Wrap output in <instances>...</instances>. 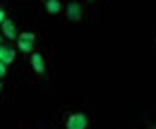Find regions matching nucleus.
Here are the masks:
<instances>
[{"mask_svg": "<svg viewBox=\"0 0 156 129\" xmlns=\"http://www.w3.org/2000/svg\"><path fill=\"white\" fill-rule=\"evenodd\" d=\"M46 10L51 12V15H55L62 10V5H60V0H46Z\"/></svg>", "mask_w": 156, "mask_h": 129, "instance_id": "obj_7", "label": "nucleus"}, {"mask_svg": "<svg viewBox=\"0 0 156 129\" xmlns=\"http://www.w3.org/2000/svg\"><path fill=\"white\" fill-rule=\"evenodd\" d=\"M87 124H89V120L82 112H75L67 117V129H87Z\"/></svg>", "mask_w": 156, "mask_h": 129, "instance_id": "obj_1", "label": "nucleus"}, {"mask_svg": "<svg viewBox=\"0 0 156 129\" xmlns=\"http://www.w3.org/2000/svg\"><path fill=\"white\" fill-rule=\"evenodd\" d=\"M5 19H7V17H5V10H2V7H0V24H2V22H5Z\"/></svg>", "mask_w": 156, "mask_h": 129, "instance_id": "obj_9", "label": "nucleus"}, {"mask_svg": "<svg viewBox=\"0 0 156 129\" xmlns=\"http://www.w3.org/2000/svg\"><path fill=\"white\" fill-rule=\"evenodd\" d=\"M31 67H34L36 72H43V70H46V65H43V57H41L39 53H34V55H31Z\"/></svg>", "mask_w": 156, "mask_h": 129, "instance_id": "obj_6", "label": "nucleus"}, {"mask_svg": "<svg viewBox=\"0 0 156 129\" xmlns=\"http://www.w3.org/2000/svg\"><path fill=\"white\" fill-rule=\"evenodd\" d=\"M0 41H2V38H0Z\"/></svg>", "mask_w": 156, "mask_h": 129, "instance_id": "obj_10", "label": "nucleus"}, {"mask_svg": "<svg viewBox=\"0 0 156 129\" xmlns=\"http://www.w3.org/2000/svg\"><path fill=\"white\" fill-rule=\"evenodd\" d=\"M67 17L72 19V22H77V19L82 17V5H77V2H70V5H67Z\"/></svg>", "mask_w": 156, "mask_h": 129, "instance_id": "obj_4", "label": "nucleus"}, {"mask_svg": "<svg viewBox=\"0 0 156 129\" xmlns=\"http://www.w3.org/2000/svg\"><path fill=\"white\" fill-rule=\"evenodd\" d=\"M5 72H7V65H5V62H0V76H5Z\"/></svg>", "mask_w": 156, "mask_h": 129, "instance_id": "obj_8", "label": "nucleus"}, {"mask_svg": "<svg viewBox=\"0 0 156 129\" xmlns=\"http://www.w3.org/2000/svg\"><path fill=\"white\" fill-rule=\"evenodd\" d=\"M17 46H20V50L29 53V50L34 48V34H31V31H24V34H20V38H17Z\"/></svg>", "mask_w": 156, "mask_h": 129, "instance_id": "obj_2", "label": "nucleus"}, {"mask_svg": "<svg viewBox=\"0 0 156 129\" xmlns=\"http://www.w3.org/2000/svg\"><path fill=\"white\" fill-rule=\"evenodd\" d=\"M0 26H2V36H7V38H20L17 29H15V24H12V19H5Z\"/></svg>", "mask_w": 156, "mask_h": 129, "instance_id": "obj_3", "label": "nucleus"}, {"mask_svg": "<svg viewBox=\"0 0 156 129\" xmlns=\"http://www.w3.org/2000/svg\"><path fill=\"white\" fill-rule=\"evenodd\" d=\"M12 60H15V50H12V48H5V46H0V62L10 65Z\"/></svg>", "mask_w": 156, "mask_h": 129, "instance_id": "obj_5", "label": "nucleus"}]
</instances>
